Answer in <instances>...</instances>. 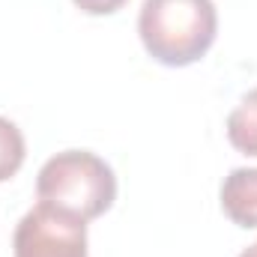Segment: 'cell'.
Here are the masks:
<instances>
[{"instance_id": "cell-3", "label": "cell", "mask_w": 257, "mask_h": 257, "mask_svg": "<svg viewBox=\"0 0 257 257\" xmlns=\"http://www.w3.org/2000/svg\"><path fill=\"white\" fill-rule=\"evenodd\" d=\"M15 257H87V221L51 203H36L15 227Z\"/></svg>"}, {"instance_id": "cell-4", "label": "cell", "mask_w": 257, "mask_h": 257, "mask_svg": "<svg viewBox=\"0 0 257 257\" xmlns=\"http://www.w3.org/2000/svg\"><path fill=\"white\" fill-rule=\"evenodd\" d=\"M221 209L239 227H257V168H236L221 183Z\"/></svg>"}, {"instance_id": "cell-1", "label": "cell", "mask_w": 257, "mask_h": 257, "mask_svg": "<svg viewBox=\"0 0 257 257\" xmlns=\"http://www.w3.org/2000/svg\"><path fill=\"white\" fill-rule=\"evenodd\" d=\"M138 33L156 63L192 66L215 42L218 12L212 0H144Z\"/></svg>"}, {"instance_id": "cell-8", "label": "cell", "mask_w": 257, "mask_h": 257, "mask_svg": "<svg viewBox=\"0 0 257 257\" xmlns=\"http://www.w3.org/2000/svg\"><path fill=\"white\" fill-rule=\"evenodd\" d=\"M239 257H257V242H254V245H248V248H245Z\"/></svg>"}, {"instance_id": "cell-5", "label": "cell", "mask_w": 257, "mask_h": 257, "mask_svg": "<svg viewBox=\"0 0 257 257\" xmlns=\"http://www.w3.org/2000/svg\"><path fill=\"white\" fill-rule=\"evenodd\" d=\"M227 141L242 156H257V90L245 93L227 114Z\"/></svg>"}, {"instance_id": "cell-6", "label": "cell", "mask_w": 257, "mask_h": 257, "mask_svg": "<svg viewBox=\"0 0 257 257\" xmlns=\"http://www.w3.org/2000/svg\"><path fill=\"white\" fill-rule=\"evenodd\" d=\"M24 156H27V144H24L21 128L12 120L0 117V183L12 180L21 171Z\"/></svg>"}, {"instance_id": "cell-7", "label": "cell", "mask_w": 257, "mask_h": 257, "mask_svg": "<svg viewBox=\"0 0 257 257\" xmlns=\"http://www.w3.org/2000/svg\"><path fill=\"white\" fill-rule=\"evenodd\" d=\"M81 12H87V15H111V12H117L126 0H72Z\"/></svg>"}, {"instance_id": "cell-2", "label": "cell", "mask_w": 257, "mask_h": 257, "mask_svg": "<svg viewBox=\"0 0 257 257\" xmlns=\"http://www.w3.org/2000/svg\"><path fill=\"white\" fill-rule=\"evenodd\" d=\"M36 197L84 221L105 215L117 200V177L105 159L90 150H66L51 156L36 177Z\"/></svg>"}]
</instances>
